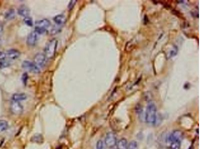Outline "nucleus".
<instances>
[{
  "label": "nucleus",
  "mask_w": 200,
  "mask_h": 149,
  "mask_svg": "<svg viewBox=\"0 0 200 149\" xmlns=\"http://www.w3.org/2000/svg\"><path fill=\"white\" fill-rule=\"evenodd\" d=\"M1 37H0V45H1Z\"/></svg>",
  "instance_id": "nucleus-26"
},
{
  "label": "nucleus",
  "mask_w": 200,
  "mask_h": 149,
  "mask_svg": "<svg viewBox=\"0 0 200 149\" xmlns=\"http://www.w3.org/2000/svg\"><path fill=\"white\" fill-rule=\"evenodd\" d=\"M66 17L63 15H57L54 18V21L59 26L63 25L66 22Z\"/></svg>",
  "instance_id": "nucleus-14"
},
{
  "label": "nucleus",
  "mask_w": 200,
  "mask_h": 149,
  "mask_svg": "<svg viewBox=\"0 0 200 149\" xmlns=\"http://www.w3.org/2000/svg\"><path fill=\"white\" fill-rule=\"evenodd\" d=\"M18 13L21 16L26 17L27 16H29L30 11L27 7L25 6H22L18 10Z\"/></svg>",
  "instance_id": "nucleus-11"
},
{
  "label": "nucleus",
  "mask_w": 200,
  "mask_h": 149,
  "mask_svg": "<svg viewBox=\"0 0 200 149\" xmlns=\"http://www.w3.org/2000/svg\"><path fill=\"white\" fill-rule=\"evenodd\" d=\"M104 143L101 140H99L96 144V149H103Z\"/></svg>",
  "instance_id": "nucleus-21"
},
{
  "label": "nucleus",
  "mask_w": 200,
  "mask_h": 149,
  "mask_svg": "<svg viewBox=\"0 0 200 149\" xmlns=\"http://www.w3.org/2000/svg\"><path fill=\"white\" fill-rule=\"evenodd\" d=\"M10 64L9 61H8L6 60H5L0 61V68H6L7 67L10 66Z\"/></svg>",
  "instance_id": "nucleus-19"
},
{
  "label": "nucleus",
  "mask_w": 200,
  "mask_h": 149,
  "mask_svg": "<svg viewBox=\"0 0 200 149\" xmlns=\"http://www.w3.org/2000/svg\"><path fill=\"white\" fill-rule=\"evenodd\" d=\"M22 67L24 69L27 70L34 73H39L40 72V68L34 63L30 61H24L22 64Z\"/></svg>",
  "instance_id": "nucleus-6"
},
{
  "label": "nucleus",
  "mask_w": 200,
  "mask_h": 149,
  "mask_svg": "<svg viewBox=\"0 0 200 149\" xmlns=\"http://www.w3.org/2000/svg\"><path fill=\"white\" fill-rule=\"evenodd\" d=\"M9 124L7 121L4 120H0V133L7 130Z\"/></svg>",
  "instance_id": "nucleus-15"
},
{
  "label": "nucleus",
  "mask_w": 200,
  "mask_h": 149,
  "mask_svg": "<svg viewBox=\"0 0 200 149\" xmlns=\"http://www.w3.org/2000/svg\"><path fill=\"white\" fill-rule=\"evenodd\" d=\"M28 78V76L27 73H25L23 74L22 75V81L25 85L26 84L27 82Z\"/></svg>",
  "instance_id": "nucleus-23"
},
{
  "label": "nucleus",
  "mask_w": 200,
  "mask_h": 149,
  "mask_svg": "<svg viewBox=\"0 0 200 149\" xmlns=\"http://www.w3.org/2000/svg\"><path fill=\"white\" fill-rule=\"evenodd\" d=\"M7 57L11 60H16L20 57V52L17 50L11 49L7 52Z\"/></svg>",
  "instance_id": "nucleus-10"
},
{
  "label": "nucleus",
  "mask_w": 200,
  "mask_h": 149,
  "mask_svg": "<svg viewBox=\"0 0 200 149\" xmlns=\"http://www.w3.org/2000/svg\"><path fill=\"white\" fill-rule=\"evenodd\" d=\"M51 25V22L47 19H43L39 20L36 22L35 32L38 35H42L46 32V30Z\"/></svg>",
  "instance_id": "nucleus-4"
},
{
  "label": "nucleus",
  "mask_w": 200,
  "mask_h": 149,
  "mask_svg": "<svg viewBox=\"0 0 200 149\" xmlns=\"http://www.w3.org/2000/svg\"><path fill=\"white\" fill-rule=\"evenodd\" d=\"M24 22L26 25H27L28 26H32L33 25L32 19L31 17H29V16L25 17Z\"/></svg>",
  "instance_id": "nucleus-18"
},
{
  "label": "nucleus",
  "mask_w": 200,
  "mask_h": 149,
  "mask_svg": "<svg viewBox=\"0 0 200 149\" xmlns=\"http://www.w3.org/2000/svg\"><path fill=\"white\" fill-rule=\"evenodd\" d=\"M183 133L180 130L174 131L169 136V147L170 149H180Z\"/></svg>",
  "instance_id": "nucleus-1"
},
{
  "label": "nucleus",
  "mask_w": 200,
  "mask_h": 149,
  "mask_svg": "<svg viewBox=\"0 0 200 149\" xmlns=\"http://www.w3.org/2000/svg\"><path fill=\"white\" fill-rule=\"evenodd\" d=\"M42 136L40 135H35L34 137H32V141L35 142L39 143L40 142H42Z\"/></svg>",
  "instance_id": "nucleus-20"
},
{
  "label": "nucleus",
  "mask_w": 200,
  "mask_h": 149,
  "mask_svg": "<svg viewBox=\"0 0 200 149\" xmlns=\"http://www.w3.org/2000/svg\"><path fill=\"white\" fill-rule=\"evenodd\" d=\"M76 1L74 0V1H70V3L68 5V8L70 10H72L73 9L74 7H75V4H76Z\"/></svg>",
  "instance_id": "nucleus-22"
},
{
  "label": "nucleus",
  "mask_w": 200,
  "mask_h": 149,
  "mask_svg": "<svg viewBox=\"0 0 200 149\" xmlns=\"http://www.w3.org/2000/svg\"><path fill=\"white\" fill-rule=\"evenodd\" d=\"M38 40V35L35 31L29 34L27 40V43L29 46H34L36 44Z\"/></svg>",
  "instance_id": "nucleus-9"
},
{
  "label": "nucleus",
  "mask_w": 200,
  "mask_h": 149,
  "mask_svg": "<svg viewBox=\"0 0 200 149\" xmlns=\"http://www.w3.org/2000/svg\"><path fill=\"white\" fill-rule=\"evenodd\" d=\"M34 61V63L39 68H43L46 65L47 58L44 54L39 53L35 55Z\"/></svg>",
  "instance_id": "nucleus-8"
},
{
  "label": "nucleus",
  "mask_w": 200,
  "mask_h": 149,
  "mask_svg": "<svg viewBox=\"0 0 200 149\" xmlns=\"http://www.w3.org/2000/svg\"><path fill=\"white\" fill-rule=\"evenodd\" d=\"M116 149H128V144L125 138H122L117 141Z\"/></svg>",
  "instance_id": "nucleus-12"
},
{
  "label": "nucleus",
  "mask_w": 200,
  "mask_h": 149,
  "mask_svg": "<svg viewBox=\"0 0 200 149\" xmlns=\"http://www.w3.org/2000/svg\"><path fill=\"white\" fill-rule=\"evenodd\" d=\"M112 149H113V148H112Z\"/></svg>",
  "instance_id": "nucleus-27"
},
{
  "label": "nucleus",
  "mask_w": 200,
  "mask_h": 149,
  "mask_svg": "<svg viewBox=\"0 0 200 149\" xmlns=\"http://www.w3.org/2000/svg\"><path fill=\"white\" fill-rule=\"evenodd\" d=\"M128 149H138V144L135 141H132L128 144Z\"/></svg>",
  "instance_id": "nucleus-17"
},
{
  "label": "nucleus",
  "mask_w": 200,
  "mask_h": 149,
  "mask_svg": "<svg viewBox=\"0 0 200 149\" xmlns=\"http://www.w3.org/2000/svg\"><path fill=\"white\" fill-rule=\"evenodd\" d=\"M117 143V137L115 134L112 132L107 133L105 139V143L107 147L113 148L116 146Z\"/></svg>",
  "instance_id": "nucleus-5"
},
{
  "label": "nucleus",
  "mask_w": 200,
  "mask_h": 149,
  "mask_svg": "<svg viewBox=\"0 0 200 149\" xmlns=\"http://www.w3.org/2000/svg\"><path fill=\"white\" fill-rule=\"evenodd\" d=\"M15 16V12L14 10L11 9V10L8 11L6 14H5V19L7 20H11L14 19Z\"/></svg>",
  "instance_id": "nucleus-16"
},
{
  "label": "nucleus",
  "mask_w": 200,
  "mask_h": 149,
  "mask_svg": "<svg viewBox=\"0 0 200 149\" xmlns=\"http://www.w3.org/2000/svg\"><path fill=\"white\" fill-rule=\"evenodd\" d=\"M146 121L147 123L153 124L157 119V108L154 104H149L146 111Z\"/></svg>",
  "instance_id": "nucleus-2"
},
{
  "label": "nucleus",
  "mask_w": 200,
  "mask_h": 149,
  "mask_svg": "<svg viewBox=\"0 0 200 149\" xmlns=\"http://www.w3.org/2000/svg\"><path fill=\"white\" fill-rule=\"evenodd\" d=\"M11 111L15 115L21 114L23 112V106L19 101L12 100L10 105Z\"/></svg>",
  "instance_id": "nucleus-7"
},
{
  "label": "nucleus",
  "mask_w": 200,
  "mask_h": 149,
  "mask_svg": "<svg viewBox=\"0 0 200 149\" xmlns=\"http://www.w3.org/2000/svg\"><path fill=\"white\" fill-rule=\"evenodd\" d=\"M57 40L54 39L50 41L45 48V55L47 59H52L54 57L57 46Z\"/></svg>",
  "instance_id": "nucleus-3"
},
{
  "label": "nucleus",
  "mask_w": 200,
  "mask_h": 149,
  "mask_svg": "<svg viewBox=\"0 0 200 149\" xmlns=\"http://www.w3.org/2000/svg\"><path fill=\"white\" fill-rule=\"evenodd\" d=\"M7 58L6 53L0 51V61L5 60Z\"/></svg>",
  "instance_id": "nucleus-24"
},
{
  "label": "nucleus",
  "mask_w": 200,
  "mask_h": 149,
  "mask_svg": "<svg viewBox=\"0 0 200 149\" xmlns=\"http://www.w3.org/2000/svg\"><path fill=\"white\" fill-rule=\"evenodd\" d=\"M3 31V26L1 24H0V36L2 34Z\"/></svg>",
  "instance_id": "nucleus-25"
},
{
  "label": "nucleus",
  "mask_w": 200,
  "mask_h": 149,
  "mask_svg": "<svg viewBox=\"0 0 200 149\" xmlns=\"http://www.w3.org/2000/svg\"><path fill=\"white\" fill-rule=\"evenodd\" d=\"M191 149V148H190V149Z\"/></svg>",
  "instance_id": "nucleus-28"
},
{
  "label": "nucleus",
  "mask_w": 200,
  "mask_h": 149,
  "mask_svg": "<svg viewBox=\"0 0 200 149\" xmlns=\"http://www.w3.org/2000/svg\"><path fill=\"white\" fill-rule=\"evenodd\" d=\"M27 98L26 95L24 93H16L13 95L12 100L20 101L26 100Z\"/></svg>",
  "instance_id": "nucleus-13"
}]
</instances>
